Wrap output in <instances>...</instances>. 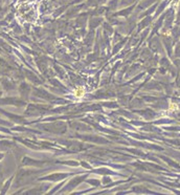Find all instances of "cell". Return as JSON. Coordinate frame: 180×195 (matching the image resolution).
Returning <instances> with one entry per match:
<instances>
[{"label": "cell", "instance_id": "obj_1", "mask_svg": "<svg viewBox=\"0 0 180 195\" xmlns=\"http://www.w3.org/2000/svg\"><path fill=\"white\" fill-rule=\"evenodd\" d=\"M84 93H85L84 89H83V88H81V87L74 90V95L77 96V98H82L83 95H84Z\"/></svg>", "mask_w": 180, "mask_h": 195}]
</instances>
